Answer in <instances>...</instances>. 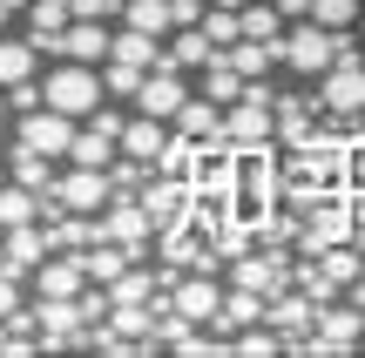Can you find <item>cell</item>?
Listing matches in <instances>:
<instances>
[{
  "label": "cell",
  "mask_w": 365,
  "mask_h": 358,
  "mask_svg": "<svg viewBox=\"0 0 365 358\" xmlns=\"http://www.w3.org/2000/svg\"><path fill=\"white\" fill-rule=\"evenodd\" d=\"M339 34H345V27H339ZM339 34H331V27H318V21H284L277 61H284L298 81H318L331 61H339Z\"/></svg>",
  "instance_id": "1"
},
{
  "label": "cell",
  "mask_w": 365,
  "mask_h": 358,
  "mask_svg": "<svg viewBox=\"0 0 365 358\" xmlns=\"http://www.w3.org/2000/svg\"><path fill=\"white\" fill-rule=\"evenodd\" d=\"M271 81H244V95H237L230 108H223V149H257L271 142Z\"/></svg>",
  "instance_id": "2"
},
{
  "label": "cell",
  "mask_w": 365,
  "mask_h": 358,
  "mask_svg": "<svg viewBox=\"0 0 365 358\" xmlns=\"http://www.w3.org/2000/svg\"><path fill=\"white\" fill-rule=\"evenodd\" d=\"M41 102L81 122L88 108H102V102H108V95H102V68H88V61H61L48 81H41Z\"/></svg>",
  "instance_id": "3"
},
{
  "label": "cell",
  "mask_w": 365,
  "mask_h": 358,
  "mask_svg": "<svg viewBox=\"0 0 365 358\" xmlns=\"http://www.w3.org/2000/svg\"><path fill=\"white\" fill-rule=\"evenodd\" d=\"M318 108H325L331 122L365 115V61H331L325 75H318Z\"/></svg>",
  "instance_id": "4"
},
{
  "label": "cell",
  "mask_w": 365,
  "mask_h": 358,
  "mask_svg": "<svg viewBox=\"0 0 365 358\" xmlns=\"http://www.w3.org/2000/svg\"><path fill=\"white\" fill-rule=\"evenodd\" d=\"M318 129H325L318 88H312V95H277V102H271V142H277V149H298V142H312Z\"/></svg>",
  "instance_id": "5"
},
{
  "label": "cell",
  "mask_w": 365,
  "mask_h": 358,
  "mask_svg": "<svg viewBox=\"0 0 365 358\" xmlns=\"http://www.w3.org/2000/svg\"><path fill=\"white\" fill-rule=\"evenodd\" d=\"M115 196L108 189V169H54V183H48V203H61V210H75V216H95L102 203Z\"/></svg>",
  "instance_id": "6"
},
{
  "label": "cell",
  "mask_w": 365,
  "mask_h": 358,
  "mask_svg": "<svg viewBox=\"0 0 365 358\" xmlns=\"http://www.w3.org/2000/svg\"><path fill=\"white\" fill-rule=\"evenodd\" d=\"M163 298H170L190 325H210V318H217V305H223V284H217V270H182Z\"/></svg>",
  "instance_id": "7"
},
{
  "label": "cell",
  "mask_w": 365,
  "mask_h": 358,
  "mask_svg": "<svg viewBox=\"0 0 365 358\" xmlns=\"http://www.w3.org/2000/svg\"><path fill=\"white\" fill-rule=\"evenodd\" d=\"M182 102H190V75L170 68V61H156V68L143 75V88H135V108H143V115H163V122H170Z\"/></svg>",
  "instance_id": "8"
},
{
  "label": "cell",
  "mask_w": 365,
  "mask_h": 358,
  "mask_svg": "<svg viewBox=\"0 0 365 358\" xmlns=\"http://www.w3.org/2000/svg\"><path fill=\"white\" fill-rule=\"evenodd\" d=\"M21 142L61 162V156H68V142H75V115H61V108H48V102L27 108V115H21Z\"/></svg>",
  "instance_id": "9"
},
{
  "label": "cell",
  "mask_w": 365,
  "mask_h": 358,
  "mask_svg": "<svg viewBox=\"0 0 365 358\" xmlns=\"http://www.w3.org/2000/svg\"><path fill=\"white\" fill-rule=\"evenodd\" d=\"M108 41H115V27H108V21H68V27H61V48H54V54H61V61H88V68H102V61H108Z\"/></svg>",
  "instance_id": "10"
},
{
  "label": "cell",
  "mask_w": 365,
  "mask_h": 358,
  "mask_svg": "<svg viewBox=\"0 0 365 358\" xmlns=\"http://www.w3.org/2000/svg\"><path fill=\"white\" fill-rule=\"evenodd\" d=\"M163 142H170V122H163V115H143V108H135V115L122 122V135H115V149H122V156H135V162H149V169H156V156H163Z\"/></svg>",
  "instance_id": "11"
},
{
  "label": "cell",
  "mask_w": 365,
  "mask_h": 358,
  "mask_svg": "<svg viewBox=\"0 0 365 358\" xmlns=\"http://www.w3.org/2000/svg\"><path fill=\"white\" fill-rule=\"evenodd\" d=\"M217 54H223V48L203 34V27H170V41H163V61H170V68H182V75H203Z\"/></svg>",
  "instance_id": "12"
},
{
  "label": "cell",
  "mask_w": 365,
  "mask_h": 358,
  "mask_svg": "<svg viewBox=\"0 0 365 358\" xmlns=\"http://www.w3.org/2000/svg\"><path fill=\"white\" fill-rule=\"evenodd\" d=\"M176 135H190V142H223V108L210 102V95H190V102L170 115Z\"/></svg>",
  "instance_id": "13"
},
{
  "label": "cell",
  "mask_w": 365,
  "mask_h": 358,
  "mask_svg": "<svg viewBox=\"0 0 365 358\" xmlns=\"http://www.w3.org/2000/svg\"><path fill=\"white\" fill-rule=\"evenodd\" d=\"M54 169H61V162H54V156H41V149H27V142H14V156H7V183L34 189V196H48Z\"/></svg>",
  "instance_id": "14"
},
{
  "label": "cell",
  "mask_w": 365,
  "mask_h": 358,
  "mask_svg": "<svg viewBox=\"0 0 365 358\" xmlns=\"http://www.w3.org/2000/svg\"><path fill=\"white\" fill-rule=\"evenodd\" d=\"M61 162H75V169H108V162H115V135H102L95 122H75V142H68Z\"/></svg>",
  "instance_id": "15"
},
{
  "label": "cell",
  "mask_w": 365,
  "mask_h": 358,
  "mask_svg": "<svg viewBox=\"0 0 365 358\" xmlns=\"http://www.w3.org/2000/svg\"><path fill=\"white\" fill-rule=\"evenodd\" d=\"M108 61L156 68V61H163V34H143V27H115V41H108Z\"/></svg>",
  "instance_id": "16"
},
{
  "label": "cell",
  "mask_w": 365,
  "mask_h": 358,
  "mask_svg": "<svg viewBox=\"0 0 365 358\" xmlns=\"http://www.w3.org/2000/svg\"><path fill=\"white\" fill-rule=\"evenodd\" d=\"M223 61H230L244 81H264V75L277 68V41H244V34H237L230 48H223Z\"/></svg>",
  "instance_id": "17"
},
{
  "label": "cell",
  "mask_w": 365,
  "mask_h": 358,
  "mask_svg": "<svg viewBox=\"0 0 365 358\" xmlns=\"http://www.w3.org/2000/svg\"><path fill=\"white\" fill-rule=\"evenodd\" d=\"M27 75H41V48L0 34V88H14V81H27Z\"/></svg>",
  "instance_id": "18"
},
{
  "label": "cell",
  "mask_w": 365,
  "mask_h": 358,
  "mask_svg": "<svg viewBox=\"0 0 365 358\" xmlns=\"http://www.w3.org/2000/svg\"><path fill=\"white\" fill-rule=\"evenodd\" d=\"M237 27H244V41H284V14L271 0H244L237 7Z\"/></svg>",
  "instance_id": "19"
},
{
  "label": "cell",
  "mask_w": 365,
  "mask_h": 358,
  "mask_svg": "<svg viewBox=\"0 0 365 358\" xmlns=\"http://www.w3.org/2000/svg\"><path fill=\"white\" fill-rule=\"evenodd\" d=\"M14 223H41V196L21 183H0V230H14Z\"/></svg>",
  "instance_id": "20"
},
{
  "label": "cell",
  "mask_w": 365,
  "mask_h": 358,
  "mask_svg": "<svg viewBox=\"0 0 365 358\" xmlns=\"http://www.w3.org/2000/svg\"><path fill=\"white\" fill-rule=\"evenodd\" d=\"M115 21L122 27H143V34H170V0H122Z\"/></svg>",
  "instance_id": "21"
},
{
  "label": "cell",
  "mask_w": 365,
  "mask_h": 358,
  "mask_svg": "<svg viewBox=\"0 0 365 358\" xmlns=\"http://www.w3.org/2000/svg\"><path fill=\"white\" fill-rule=\"evenodd\" d=\"M203 95H210V102H217V108H230L237 95H244V75H237V68H230V61H223V54H217V61L203 68Z\"/></svg>",
  "instance_id": "22"
},
{
  "label": "cell",
  "mask_w": 365,
  "mask_h": 358,
  "mask_svg": "<svg viewBox=\"0 0 365 358\" xmlns=\"http://www.w3.org/2000/svg\"><path fill=\"white\" fill-rule=\"evenodd\" d=\"M359 7H365V0H312V14H304V21H318V27H331V34H339V27H359Z\"/></svg>",
  "instance_id": "23"
},
{
  "label": "cell",
  "mask_w": 365,
  "mask_h": 358,
  "mask_svg": "<svg viewBox=\"0 0 365 358\" xmlns=\"http://www.w3.org/2000/svg\"><path fill=\"white\" fill-rule=\"evenodd\" d=\"M143 75H149V68H129V61H102V95H122V102H135Z\"/></svg>",
  "instance_id": "24"
},
{
  "label": "cell",
  "mask_w": 365,
  "mask_h": 358,
  "mask_svg": "<svg viewBox=\"0 0 365 358\" xmlns=\"http://www.w3.org/2000/svg\"><path fill=\"white\" fill-rule=\"evenodd\" d=\"M0 95H7V108H14V115L41 108V81H34V75H27V81H14V88H0Z\"/></svg>",
  "instance_id": "25"
},
{
  "label": "cell",
  "mask_w": 365,
  "mask_h": 358,
  "mask_svg": "<svg viewBox=\"0 0 365 358\" xmlns=\"http://www.w3.org/2000/svg\"><path fill=\"white\" fill-rule=\"evenodd\" d=\"M68 14H75V21H115L122 0H68Z\"/></svg>",
  "instance_id": "26"
},
{
  "label": "cell",
  "mask_w": 365,
  "mask_h": 358,
  "mask_svg": "<svg viewBox=\"0 0 365 358\" xmlns=\"http://www.w3.org/2000/svg\"><path fill=\"white\" fill-rule=\"evenodd\" d=\"M203 21V0H170V27H196Z\"/></svg>",
  "instance_id": "27"
},
{
  "label": "cell",
  "mask_w": 365,
  "mask_h": 358,
  "mask_svg": "<svg viewBox=\"0 0 365 358\" xmlns=\"http://www.w3.org/2000/svg\"><path fill=\"white\" fill-rule=\"evenodd\" d=\"M7 311H21V278L0 270V318H7Z\"/></svg>",
  "instance_id": "28"
},
{
  "label": "cell",
  "mask_w": 365,
  "mask_h": 358,
  "mask_svg": "<svg viewBox=\"0 0 365 358\" xmlns=\"http://www.w3.org/2000/svg\"><path fill=\"white\" fill-rule=\"evenodd\" d=\"M14 14H27V0H0V27H7Z\"/></svg>",
  "instance_id": "29"
},
{
  "label": "cell",
  "mask_w": 365,
  "mask_h": 358,
  "mask_svg": "<svg viewBox=\"0 0 365 358\" xmlns=\"http://www.w3.org/2000/svg\"><path fill=\"white\" fill-rule=\"evenodd\" d=\"M359 41H365V7H359Z\"/></svg>",
  "instance_id": "30"
},
{
  "label": "cell",
  "mask_w": 365,
  "mask_h": 358,
  "mask_svg": "<svg viewBox=\"0 0 365 358\" xmlns=\"http://www.w3.org/2000/svg\"><path fill=\"white\" fill-rule=\"evenodd\" d=\"M0 122H7V95H0Z\"/></svg>",
  "instance_id": "31"
},
{
  "label": "cell",
  "mask_w": 365,
  "mask_h": 358,
  "mask_svg": "<svg viewBox=\"0 0 365 358\" xmlns=\"http://www.w3.org/2000/svg\"><path fill=\"white\" fill-rule=\"evenodd\" d=\"M0 183H7V169H0Z\"/></svg>",
  "instance_id": "32"
}]
</instances>
